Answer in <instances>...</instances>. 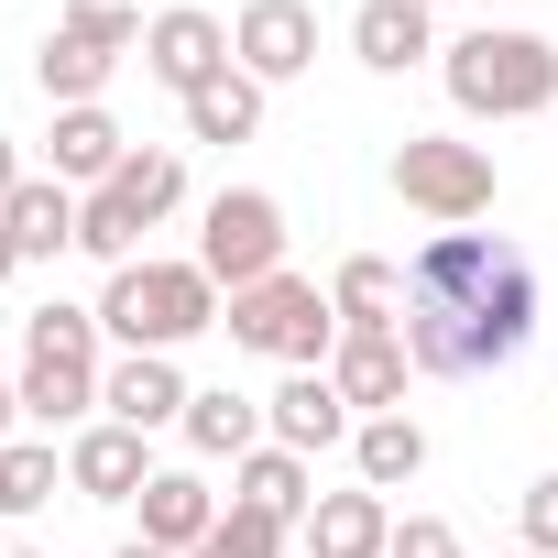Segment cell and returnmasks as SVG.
I'll return each instance as SVG.
<instances>
[{"mask_svg": "<svg viewBox=\"0 0 558 558\" xmlns=\"http://www.w3.org/2000/svg\"><path fill=\"white\" fill-rule=\"evenodd\" d=\"M395 329H405V362L438 373V384L504 373L536 340V263L493 230H438L405 263V318Z\"/></svg>", "mask_w": 558, "mask_h": 558, "instance_id": "cell-1", "label": "cell"}, {"mask_svg": "<svg viewBox=\"0 0 558 558\" xmlns=\"http://www.w3.org/2000/svg\"><path fill=\"white\" fill-rule=\"evenodd\" d=\"M438 77H449V99L471 121H536L558 99V45L525 34V23H482V34H460L438 56Z\"/></svg>", "mask_w": 558, "mask_h": 558, "instance_id": "cell-2", "label": "cell"}, {"mask_svg": "<svg viewBox=\"0 0 558 558\" xmlns=\"http://www.w3.org/2000/svg\"><path fill=\"white\" fill-rule=\"evenodd\" d=\"M219 329H230V351H263L286 373H329V351H340V307L307 286V274H263V286H241L219 307Z\"/></svg>", "mask_w": 558, "mask_h": 558, "instance_id": "cell-3", "label": "cell"}, {"mask_svg": "<svg viewBox=\"0 0 558 558\" xmlns=\"http://www.w3.org/2000/svg\"><path fill=\"white\" fill-rule=\"evenodd\" d=\"M99 307H34L23 318V416L34 427H77L99 405Z\"/></svg>", "mask_w": 558, "mask_h": 558, "instance_id": "cell-4", "label": "cell"}, {"mask_svg": "<svg viewBox=\"0 0 558 558\" xmlns=\"http://www.w3.org/2000/svg\"><path fill=\"white\" fill-rule=\"evenodd\" d=\"M99 329L121 351H175V340L219 329V286H208L197 263H121L110 296H99Z\"/></svg>", "mask_w": 558, "mask_h": 558, "instance_id": "cell-5", "label": "cell"}, {"mask_svg": "<svg viewBox=\"0 0 558 558\" xmlns=\"http://www.w3.org/2000/svg\"><path fill=\"white\" fill-rule=\"evenodd\" d=\"M175 197H186V165H175V143H143V154H132V165H121L99 197H77V252H99L110 274H121V263H143L132 241H143V230H154Z\"/></svg>", "mask_w": 558, "mask_h": 558, "instance_id": "cell-6", "label": "cell"}, {"mask_svg": "<svg viewBox=\"0 0 558 558\" xmlns=\"http://www.w3.org/2000/svg\"><path fill=\"white\" fill-rule=\"evenodd\" d=\"M395 197H405V208H427L438 230H471V219L504 197V175H493V154H482V143L405 132V143H395Z\"/></svg>", "mask_w": 558, "mask_h": 558, "instance_id": "cell-7", "label": "cell"}, {"mask_svg": "<svg viewBox=\"0 0 558 558\" xmlns=\"http://www.w3.org/2000/svg\"><path fill=\"white\" fill-rule=\"evenodd\" d=\"M197 274H208L219 296L286 274V208H274L263 186H219V197H208V230H197Z\"/></svg>", "mask_w": 558, "mask_h": 558, "instance_id": "cell-8", "label": "cell"}, {"mask_svg": "<svg viewBox=\"0 0 558 558\" xmlns=\"http://www.w3.org/2000/svg\"><path fill=\"white\" fill-rule=\"evenodd\" d=\"M230 66L263 77V88L307 77V66H318V12H307V0H252V12L230 23Z\"/></svg>", "mask_w": 558, "mask_h": 558, "instance_id": "cell-9", "label": "cell"}, {"mask_svg": "<svg viewBox=\"0 0 558 558\" xmlns=\"http://www.w3.org/2000/svg\"><path fill=\"white\" fill-rule=\"evenodd\" d=\"M219 66H230V34H219V12H186V0H175V12H154V23H143V77H154V88L197 99Z\"/></svg>", "mask_w": 558, "mask_h": 558, "instance_id": "cell-10", "label": "cell"}, {"mask_svg": "<svg viewBox=\"0 0 558 558\" xmlns=\"http://www.w3.org/2000/svg\"><path fill=\"white\" fill-rule=\"evenodd\" d=\"M405 329H340V351H329V384H340V405L351 416H405Z\"/></svg>", "mask_w": 558, "mask_h": 558, "instance_id": "cell-11", "label": "cell"}, {"mask_svg": "<svg viewBox=\"0 0 558 558\" xmlns=\"http://www.w3.org/2000/svg\"><path fill=\"white\" fill-rule=\"evenodd\" d=\"M143 482H154L143 427H121V416L77 427V449H66V493H88V504H143Z\"/></svg>", "mask_w": 558, "mask_h": 558, "instance_id": "cell-12", "label": "cell"}, {"mask_svg": "<svg viewBox=\"0 0 558 558\" xmlns=\"http://www.w3.org/2000/svg\"><path fill=\"white\" fill-rule=\"evenodd\" d=\"M263 427H274V449H296V460H307V449H340L362 416L340 405V384H329V373H286V384L263 395Z\"/></svg>", "mask_w": 558, "mask_h": 558, "instance_id": "cell-13", "label": "cell"}, {"mask_svg": "<svg viewBox=\"0 0 558 558\" xmlns=\"http://www.w3.org/2000/svg\"><path fill=\"white\" fill-rule=\"evenodd\" d=\"M99 405L121 416V427H186V373H175V351H121L110 362V384H99Z\"/></svg>", "mask_w": 558, "mask_h": 558, "instance_id": "cell-14", "label": "cell"}, {"mask_svg": "<svg viewBox=\"0 0 558 558\" xmlns=\"http://www.w3.org/2000/svg\"><path fill=\"white\" fill-rule=\"evenodd\" d=\"M219 514H230V504H219L197 471H154V482H143V536H154V547H175V558H197Z\"/></svg>", "mask_w": 558, "mask_h": 558, "instance_id": "cell-15", "label": "cell"}, {"mask_svg": "<svg viewBox=\"0 0 558 558\" xmlns=\"http://www.w3.org/2000/svg\"><path fill=\"white\" fill-rule=\"evenodd\" d=\"M121 165H132V132L110 110H56V186H88L99 197Z\"/></svg>", "mask_w": 558, "mask_h": 558, "instance_id": "cell-16", "label": "cell"}, {"mask_svg": "<svg viewBox=\"0 0 558 558\" xmlns=\"http://www.w3.org/2000/svg\"><path fill=\"white\" fill-rule=\"evenodd\" d=\"M110 66H121V56H110V45H88V34H66V23H56V34L34 45V88H45L56 110H99Z\"/></svg>", "mask_w": 558, "mask_h": 558, "instance_id": "cell-17", "label": "cell"}, {"mask_svg": "<svg viewBox=\"0 0 558 558\" xmlns=\"http://www.w3.org/2000/svg\"><path fill=\"white\" fill-rule=\"evenodd\" d=\"M384 547H395L384 493H318V514H307V558H384Z\"/></svg>", "mask_w": 558, "mask_h": 558, "instance_id": "cell-18", "label": "cell"}, {"mask_svg": "<svg viewBox=\"0 0 558 558\" xmlns=\"http://www.w3.org/2000/svg\"><path fill=\"white\" fill-rule=\"evenodd\" d=\"M351 56H362L373 77H405V66L438 56V45H427V12H416V0H362V12H351Z\"/></svg>", "mask_w": 558, "mask_h": 558, "instance_id": "cell-19", "label": "cell"}, {"mask_svg": "<svg viewBox=\"0 0 558 558\" xmlns=\"http://www.w3.org/2000/svg\"><path fill=\"white\" fill-rule=\"evenodd\" d=\"M0 230H12V252H23V263H56V252L77 241V197H66L56 175H23V186H12V208H0Z\"/></svg>", "mask_w": 558, "mask_h": 558, "instance_id": "cell-20", "label": "cell"}, {"mask_svg": "<svg viewBox=\"0 0 558 558\" xmlns=\"http://www.w3.org/2000/svg\"><path fill=\"white\" fill-rule=\"evenodd\" d=\"M274 427H263V405L252 395H230V384H208V395H186V449L197 460H252Z\"/></svg>", "mask_w": 558, "mask_h": 558, "instance_id": "cell-21", "label": "cell"}, {"mask_svg": "<svg viewBox=\"0 0 558 558\" xmlns=\"http://www.w3.org/2000/svg\"><path fill=\"white\" fill-rule=\"evenodd\" d=\"M230 504H252V514H274V525H307V514H318V493H307V460H296V449H274V438L241 460Z\"/></svg>", "mask_w": 558, "mask_h": 558, "instance_id": "cell-22", "label": "cell"}, {"mask_svg": "<svg viewBox=\"0 0 558 558\" xmlns=\"http://www.w3.org/2000/svg\"><path fill=\"white\" fill-rule=\"evenodd\" d=\"M252 132H263V77L219 66V77L186 99V143H252Z\"/></svg>", "mask_w": 558, "mask_h": 558, "instance_id": "cell-23", "label": "cell"}, {"mask_svg": "<svg viewBox=\"0 0 558 558\" xmlns=\"http://www.w3.org/2000/svg\"><path fill=\"white\" fill-rule=\"evenodd\" d=\"M351 460H362V493H395V482L427 471V427L416 416H362L351 427Z\"/></svg>", "mask_w": 558, "mask_h": 558, "instance_id": "cell-24", "label": "cell"}, {"mask_svg": "<svg viewBox=\"0 0 558 558\" xmlns=\"http://www.w3.org/2000/svg\"><path fill=\"white\" fill-rule=\"evenodd\" d=\"M329 307H340V329H395V318H405V274H395L384 252H351L340 286H329Z\"/></svg>", "mask_w": 558, "mask_h": 558, "instance_id": "cell-25", "label": "cell"}, {"mask_svg": "<svg viewBox=\"0 0 558 558\" xmlns=\"http://www.w3.org/2000/svg\"><path fill=\"white\" fill-rule=\"evenodd\" d=\"M66 493V460L45 449V438H12V449H0V514H45Z\"/></svg>", "mask_w": 558, "mask_h": 558, "instance_id": "cell-26", "label": "cell"}, {"mask_svg": "<svg viewBox=\"0 0 558 558\" xmlns=\"http://www.w3.org/2000/svg\"><path fill=\"white\" fill-rule=\"evenodd\" d=\"M197 558H286V525L252 514V504H230V514L208 525V547H197Z\"/></svg>", "mask_w": 558, "mask_h": 558, "instance_id": "cell-27", "label": "cell"}, {"mask_svg": "<svg viewBox=\"0 0 558 558\" xmlns=\"http://www.w3.org/2000/svg\"><path fill=\"white\" fill-rule=\"evenodd\" d=\"M66 34H88L110 56H143V12H132V0H66Z\"/></svg>", "mask_w": 558, "mask_h": 558, "instance_id": "cell-28", "label": "cell"}, {"mask_svg": "<svg viewBox=\"0 0 558 558\" xmlns=\"http://www.w3.org/2000/svg\"><path fill=\"white\" fill-rule=\"evenodd\" d=\"M384 558H460V525H449V514H405Z\"/></svg>", "mask_w": 558, "mask_h": 558, "instance_id": "cell-29", "label": "cell"}, {"mask_svg": "<svg viewBox=\"0 0 558 558\" xmlns=\"http://www.w3.org/2000/svg\"><path fill=\"white\" fill-rule=\"evenodd\" d=\"M525 547H536V558H558V471H547V482H525Z\"/></svg>", "mask_w": 558, "mask_h": 558, "instance_id": "cell-30", "label": "cell"}, {"mask_svg": "<svg viewBox=\"0 0 558 558\" xmlns=\"http://www.w3.org/2000/svg\"><path fill=\"white\" fill-rule=\"evenodd\" d=\"M12 186H23V165H12V132H0V208H12Z\"/></svg>", "mask_w": 558, "mask_h": 558, "instance_id": "cell-31", "label": "cell"}, {"mask_svg": "<svg viewBox=\"0 0 558 558\" xmlns=\"http://www.w3.org/2000/svg\"><path fill=\"white\" fill-rule=\"evenodd\" d=\"M12 416H23V384H0V449H12Z\"/></svg>", "mask_w": 558, "mask_h": 558, "instance_id": "cell-32", "label": "cell"}, {"mask_svg": "<svg viewBox=\"0 0 558 558\" xmlns=\"http://www.w3.org/2000/svg\"><path fill=\"white\" fill-rule=\"evenodd\" d=\"M110 558H175V547H154V536H132V547H110Z\"/></svg>", "mask_w": 558, "mask_h": 558, "instance_id": "cell-33", "label": "cell"}, {"mask_svg": "<svg viewBox=\"0 0 558 558\" xmlns=\"http://www.w3.org/2000/svg\"><path fill=\"white\" fill-rule=\"evenodd\" d=\"M12 274H23V252H12V230H0V286H12Z\"/></svg>", "mask_w": 558, "mask_h": 558, "instance_id": "cell-34", "label": "cell"}, {"mask_svg": "<svg viewBox=\"0 0 558 558\" xmlns=\"http://www.w3.org/2000/svg\"><path fill=\"white\" fill-rule=\"evenodd\" d=\"M416 12H449V0H416Z\"/></svg>", "mask_w": 558, "mask_h": 558, "instance_id": "cell-35", "label": "cell"}, {"mask_svg": "<svg viewBox=\"0 0 558 558\" xmlns=\"http://www.w3.org/2000/svg\"><path fill=\"white\" fill-rule=\"evenodd\" d=\"M0 558H34V547H0Z\"/></svg>", "mask_w": 558, "mask_h": 558, "instance_id": "cell-36", "label": "cell"}, {"mask_svg": "<svg viewBox=\"0 0 558 558\" xmlns=\"http://www.w3.org/2000/svg\"><path fill=\"white\" fill-rule=\"evenodd\" d=\"M504 558H536V547H504Z\"/></svg>", "mask_w": 558, "mask_h": 558, "instance_id": "cell-37", "label": "cell"}]
</instances>
